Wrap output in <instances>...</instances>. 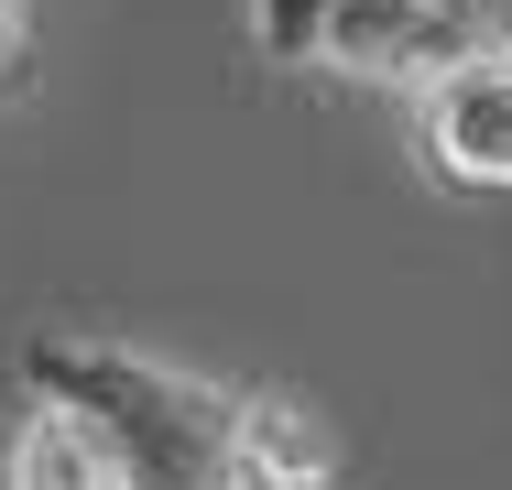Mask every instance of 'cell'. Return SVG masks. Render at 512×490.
<instances>
[{
	"instance_id": "5b68a950",
	"label": "cell",
	"mask_w": 512,
	"mask_h": 490,
	"mask_svg": "<svg viewBox=\"0 0 512 490\" xmlns=\"http://www.w3.org/2000/svg\"><path fill=\"white\" fill-rule=\"evenodd\" d=\"M0 490H131V480H120V458H109L66 403L33 392L22 425H11V447H0Z\"/></svg>"
},
{
	"instance_id": "7a4b0ae2",
	"label": "cell",
	"mask_w": 512,
	"mask_h": 490,
	"mask_svg": "<svg viewBox=\"0 0 512 490\" xmlns=\"http://www.w3.org/2000/svg\"><path fill=\"white\" fill-rule=\"evenodd\" d=\"M491 55V33L447 0H338L327 33H316V66L327 77H360V88H436L447 66Z\"/></svg>"
},
{
	"instance_id": "8992f818",
	"label": "cell",
	"mask_w": 512,
	"mask_h": 490,
	"mask_svg": "<svg viewBox=\"0 0 512 490\" xmlns=\"http://www.w3.org/2000/svg\"><path fill=\"white\" fill-rule=\"evenodd\" d=\"M338 0H251V44L273 66H316V33H327Z\"/></svg>"
},
{
	"instance_id": "6da1fadb",
	"label": "cell",
	"mask_w": 512,
	"mask_h": 490,
	"mask_svg": "<svg viewBox=\"0 0 512 490\" xmlns=\"http://www.w3.org/2000/svg\"><path fill=\"white\" fill-rule=\"evenodd\" d=\"M22 392L66 403L131 490H240V392L120 338H33Z\"/></svg>"
},
{
	"instance_id": "3957f363",
	"label": "cell",
	"mask_w": 512,
	"mask_h": 490,
	"mask_svg": "<svg viewBox=\"0 0 512 490\" xmlns=\"http://www.w3.org/2000/svg\"><path fill=\"white\" fill-rule=\"evenodd\" d=\"M414 153L447 196H512V44L447 66L414 98Z\"/></svg>"
},
{
	"instance_id": "ba28073f",
	"label": "cell",
	"mask_w": 512,
	"mask_h": 490,
	"mask_svg": "<svg viewBox=\"0 0 512 490\" xmlns=\"http://www.w3.org/2000/svg\"><path fill=\"white\" fill-rule=\"evenodd\" d=\"M502 44H512V11H502Z\"/></svg>"
},
{
	"instance_id": "52a82bcc",
	"label": "cell",
	"mask_w": 512,
	"mask_h": 490,
	"mask_svg": "<svg viewBox=\"0 0 512 490\" xmlns=\"http://www.w3.org/2000/svg\"><path fill=\"white\" fill-rule=\"evenodd\" d=\"M22 66H33V0H0V98L22 88Z\"/></svg>"
},
{
	"instance_id": "277c9868",
	"label": "cell",
	"mask_w": 512,
	"mask_h": 490,
	"mask_svg": "<svg viewBox=\"0 0 512 490\" xmlns=\"http://www.w3.org/2000/svg\"><path fill=\"white\" fill-rule=\"evenodd\" d=\"M338 436L306 392H240V490H327Z\"/></svg>"
}]
</instances>
